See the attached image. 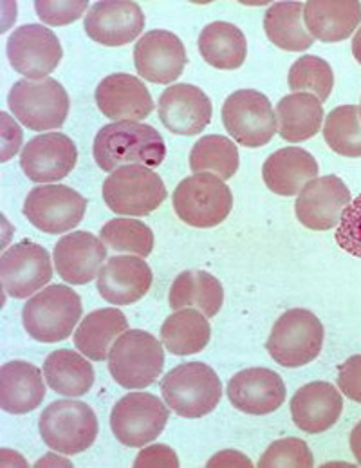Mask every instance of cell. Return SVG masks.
Returning <instances> with one entry per match:
<instances>
[{"label": "cell", "instance_id": "6da1fadb", "mask_svg": "<svg viewBox=\"0 0 361 468\" xmlns=\"http://www.w3.org/2000/svg\"><path fill=\"white\" fill-rule=\"evenodd\" d=\"M92 154L105 172H114L127 165L155 168L166 157V145L163 136L146 123L114 122L96 134Z\"/></svg>", "mask_w": 361, "mask_h": 468}, {"label": "cell", "instance_id": "7a4b0ae2", "mask_svg": "<svg viewBox=\"0 0 361 468\" xmlns=\"http://www.w3.org/2000/svg\"><path fill=\"white\" fill-rule=\"evenodd\" d=\"M161 394L177 416L197 420L216 410L222 398V384L210 366L188 362L174 367L163 378Z\"/></svg>", "mask_w": 361, "mask_h": 468}, {"label": "cell", "instance_id": "3957f363", "mask_svg": "<svg viewBox=\"0 0 361 468\" xmlns=\"http://www.w3.org/2000/svg\"><path fill=\"white\" fill-rule=\"evenodd\" d=\"M7 105L22 125L37 133L60 129L69 114L68 90L53 79L16 81L7 94Z\"/></svg>", "mask_w": 361, "mask_h": 468}, {"label": "cell", "instance_id": "277c9868", "mask_svg": "<svg viewBox=\"0 0 361 468\" xmlns=\"http://www.w3.org/2000/svg\"><path fill=\"white\" fill-rule=\"evenodd\" d=\"M165 366L161 342L142 329L125 331L111 347L109 371L125 389L150 388Z\"/></svg>", "mask_w": 361, "mask_h": 468}, {"label": "cell", "instance_id": "5b68a950", "mask_svg": "<svg viewBox=\"0 0 361 468\" xmlns=\"http://www.w3.org/2000/svg\"><path fill=\"white\" fill-rule=\"evenodd\" d=\"M177 218L194 229H214L233 208V194L216 174H194L183 179L172 199Z\"/></svg>", "mask_w": 361, "mask_h": 468}, {"label": "cell", "instance_id": "8992f818", "mask_svg": "<svg viewBox=\"0 0 361 468\" xmlns=\"http://www.w3.org/2000/svg\"><path fill=\"white\" fill-rule=\"evenodd\" d=\"M324 335V325L314 313L292 308L275 322L266 349L282 367H303L322 353Z\"/></svg>", "mask_w": 361, "mask_h": 468}, {"label": "cell", "instance_id": "52a82bcc", "mask_svg": "<svg viewBox=\"0 0 361 468\" xmlns=\"http://www.w3.org/2000/svg\"><path fill=\"white\" fill-rule=\"evenodd\" d=\"M81 318V299L71 288L55 284L31 297L24 310L22 322L29 336L44 344H55L71 336Z\"/></svg>", "mask_w": 361, "mask_h": 468}, {"label": "cell", "instance_id": "ba28073f", "mask_svg": "<svg viewBox=\"0 0 361 468\" xmlns=\"http://www.w3.org/2000/svg\"><path fill=\"white\" fill-rule=\"evenodd\" d=\"M40 436L51 451L76 456L96 441L98 418L83 401L60 399L46 407L40 414Z\"/></svg>", "mask_w": 361, "mask_h": 468}, {"label": "cell", "instance_id": "9c48e42d", "mask_svg": "<svg viewBox=\"0 0 361 468\" xmlns=\"http://www.w3.org/2000/svg\"><path fill=\"white\" fill-rule=\"evenodd\" d=\"M101 192L112 212L134 218L152 214L168 196L163 179L144 165L116 168L105 179Z\"/></svg>", "mask_w": 361, "mask_h": 468}, {"label": "cell", "instance_id": "30bf717a", "mask_svg": "<svg viewBox=\"0 0 361 468\" xmlns=\"http://www.w3.org/2000/svg\"><path fill=\"white\" fill-rule=\"evenodd\" d=\"M222 122L231 138L248 149L268 145L279 129L271 101L253 89H240L226 98Z\"/></svg>", "mask_w": 361, "mask_h": 468}, {"label": "cell", "instance_id": "8fae6325", "mask_svg": "<svg viewBox=\"0 0 361 468\" xmlns=\"http://www.w3.org/2000/svg\"><path fill=\"white\" fill-rule=\"evenodd\" d=\"M168 407L154 394H125L111 412V429L120 443L140 449L161 436L168 423Z\"/></svg>", "mask_w": 361, "mask_h": 468}, {"label": "cell", "instance_id": "7c38bea8", "mask_svg": "<svg viewBox=\"0 0 361 468\" xmlns=\"http://www.w3.org/2000/svg\"><path fill=\"white\" fill-rule=\"evenodd\" d=\"M87 210L81 194L66 185H40L29 190L24 201V216L46 234H66L76 229Z\"/></svg>", "mask_w": 361, "mask_h": 468}, {"label": "cell", "instance_id": "4fadbf2b", "mask_svg": "<svg viewBox=\"0 0 361 468\" xmlns=\"http://www.w3.org/2000/svg\"><path fill=\"white\" fill-rule=\"evenodd\" d=\"M5 48L11 68L27 80L49 77L64 55L58 37L40 24H27L15 29Z\"/></svg>", "mask_w": 361, "mask_h": 468}, {"label": "cell", "instance_id": "5bb4252c", "mask_svg": "<svg viewBox=\"0 0 361 468\" xmlns=\"http://www.w3.org/2000/svg\"><path fill=\"white\" fill-rule=\"evenodd\" d=\"M0 279L4 292L13 299H27L53 279L51 257L44 246L20 240L0 257Z\"/></svg>", "mask_w": 361, "mask_h": 468}, {"label": "cell", "instance_id": "9a60e30c", "mask_svg": "<svg viewBox=\"0 0 361 468\" xmlns=\"http://www.w3.org/2000/svg\"><path fill=\"white\" fill-rule=\"evenodd\" d=\"M351 203V190L338 176L316 177L303 186L294 203L298 221L309 229L325 232L340 223Z\"/></svg>", "mask_w": 361, "mask_h": 468}, {"label": "cell", "instance_id": "2e32d148", "mask_svg": "<svg viewBox=\"0 0 361 468\" xmlns=\"http://www.w3.org/2000/svg\"><path fill=\"white\" fill-rule=\"evenodd\" d=\"M85 33L101 46L120 48L136 40L144 29V15L136 2H96L85 20Z\"/></svg>", "mask_w": 361, "mask_h": 468}, {"label": "cell", "instance_id": "e0dca14e", "mask_svg": "<svg viewBox=\"0 0 361 468\" xmlns=\"http://www.w3.org/2000/svg\"><path fill=\"white\" fill-rule=\"evenodd\" d=\"M214 107L210 98L196 85L175 83L159 98V120L179 136L201 134L212 122Z\"/></svg>", "mask_w": 361, "mask_h": 468}, {"label": "cell", "instance_id": "ac0fdd59", "mask_svg": "<svg viewBox=\"0 0 361 468\" xmlns=\"http://www.w3.org/2000/svg\"><path fill=\"white\" fill-rule=\"evenodd\" d=\"M186 49L177 35L166 29L144 33L134 48V64L140 77L152 83H172L185 71Z\"/></svg>", "mask_w": 361, "mask_h": 468}, {"label": "cell", "instance_id": "d6986e66", "mask_svg": "<svg viewBox=\"0 0 361 468\" xmlns=\"http://www.w3.org/2000/svg\"><path fill=\"white\" fill-rule=\"evenodd\" d=\"M78 149L69 136L48 133L33 138L20 154L24 174L35 183H55L68 177L76 166Z\"/></svg>", "mask_w": 361, "mask_h": 468}, {"label": "cell", "instance_id": "ffe728a7", "mask_svg": "<svg viewBox=\"0 0 361 468\" xmlns=\"http://www.w3.org/2000/svg\"><path fill=\"white\" fill-rule=\"evenodd\" d=\"M231 405L246 414L264 416L282 407L286 386L279 373L266 367H251L237 373L228 384Z\"/></svg>", "mask_w": 361, "mask_h": 468}, {"label": "cell", "instance_id": "44dd1931", "mask_svg": "<svg viewBox=\"0 0 361 468\" xmlns=\"http://www.w3.org/2000/svg\"><path fill=\"white\" fill-rule=\"evenodd\" d=\"M152 270L142 257L116 255L103 264L96 286L100 295L114 306L142 301L152 286Z\"/></svg>", "mask_w": 361, "mask_h": 468}, {"label": "cell", "instance_id": "7402d4cb", "mask_svg": "<svg viewBox=\"0 0 361 468\" xmlns=\"http://www.w3.org/2000/svg\"><path fill=\"white\" fill-rule=\"evenodd\" d=\"M55 266L58 275L74 286L94 281L107 259L105 242L89 232L64 235L55 246Z\"/></svg>", "mask_w": 361, "mask_h": 468}, {"label": "cell", "instance_id": "603a6c76", "mask_svg": "<svg viewBox=\"0 0 361 468\" xmlns=\"http://www.w3.org/2000/svg\"><path fill=\"white\" fill-rule=\"evenodd\" d=\"M96 103L114 122H138L154 111V100L146 85L127 73H116L101 80L96 87Z\"/></svg>", "mask_w": 361, "mask_h": 468}, {"label": "cell", "instance_id": "cb8c5ba5", "mask_svg": "<svg viewBox=\"0 0 361 468\" xmlns=\"http://www.w3.org/2000/svg\"><path fill=\"white\" fill-rule=\"evenodd\" d=\"M342 410V394L327 382H311L296 390L291 399L292 423L309 434L325 432L334 427Z\"/></svg>", "mask_w": 361, "mask_h": 468}, {"label": "cell", "instance_id": "d4e9b609", "mask_svg": "<svg viewBox=\"0 0 361 468\" xmlns=\"http://www.w3.org/2000/svg\"><path fill=\"white\" fill-rule=\"evenodd\" d=\"M303 20L313 38L322 42H342L361 24V2L309 0L303 5Z\"/></svg>", "mask_w": 361, "mask_h": 468}, {"label": "cell", "instance_id": "484cf974", "mask_svg": "<svg viewBox=\"0 0 361 468\" xmlns=\"http://www.w3.org/2000/svg\"><path fill=\"white\" fill-rule=\"evenodd\" d=\"M44 375L24 360H13L0 369V407L7 414H27L46 398Z\"/></svg>", "mask_w": 361, "mask_h": 468}, {"label": "cell", "instance_id": "4316f807", "mask_svg": "<svg viewBox=\"0 0 361 468\" xmlns=\"http://www.w3.org/2000/svg\"><path fill=\"white\" fill-rule=\"evenodd\" d=\"M320 166L313 154L303 149H281L266 159L262 177L266 186L277 196L291 197L303 190L307 183L316 179Z\"/></svg>", "mask_w": 361, "mask_h": 468}, {"label": "cell", "instance_id": "83f0119b", "mask_svg": "<svg viewBox=\"0 0 361 468\" xmlns=\"http://www.w3.org/2000/svg\"><path fill=\"white\" fill-rule=\"evenodd\" d=\"M127 316L116 308L89 313L74 331V346L89 360L103 362L109 358L114 342L127 331Z\"/></svg>", "mask_w": 361, "mask_h": 468}, {"label": "cell", "instance_id": "f1b7e54d", "mask_svg": "<svg viewBox=\"0 0 361 468\" xmlns=\"http://www.w3.org/2000/svg\"><path fill=\"white\" fill-rule=\"evenodd\" d=\"M279 134L289 144H300L318 134L324 122L322 101L309 92H292L277 103Z\"/></svg>", "mask_w": 361, "mask_h": 468}, {"label": "cell", "instance_id": "f546056e", "mask_svg": "<svg viewBox=\"0 0 361 468\" xmlns=\"http://www.w3.org/2000/svg\"><path fill=\"white\" fill-rule=\"evenodd\" d=\"M168 303L172 310L197 308L205 316L212 318L220 312L224 303V290L212 273L203 270H188L175 277Z\"/></svg>", "mask_w": 361, "mask_h": 468}, {"label": "cell", "instance_id": "4dcf8cb0", "mask_svg": "<svg viewBox=\"0 0 361 468\" xmlns=\"http://www.w3.org/2000/svg\"><path fill=\"white\" fill-rule=\"evenodd\" d=\"M199 53L212 68L239 69L248 57L244 33L229 22H212L199 35Z\"/></svg>", "mask_w": 361, "mask_h": 468}, {"label": "cell", "instance_id": "1f68e13d", "mask_svg": "<svg viewBox=\"0 0 361 468\" xmlns=\"http://www.w3.org/2000/svg\"><path fill=\"white\" fill-rule=\"evenodd\" d=\"M44 377L51 389L58 394L78 398L94 386V369L85 355L71 349L53 351L44 364Z\"/></svg>", "mask_w": 361, "mask_h": 468}, {"label": "cell", "instance_id": "d6a6232c", "mask_svg": "<svg viewBox=\"0 0 361 468\" xmlns=\"http://www.w3.org/2000/svg\"><path fill=\"white\" fill-rule=\"evenodd\" d=\"M212 336L208 316L199 310H177L170 314L161 327L165 347L175 356L201 353Z\"/></svg>", "mask_w": 361, "mask_h": 468}, {"label": "cell", "instance_id": "836d02e7", "mask_svg": "<svg viewBox=\"0 0 361 468\" xmlns=\"http://www.w3.org/2000/svg\"><path fill=\"white\" fill-rule=\"evenodd\" d=\"M264 31L277 48L284 51H305L314 38L303 27L302 2H277L264 15Z\"/></svg>", "mask_w": 361, "mask_h": 468}, {"label": "cell", "instance_id": "e575fe53", "mask_svg": "<svg viewBox=\"0 0 361 468\" xmlns=\"http://www.w3.org/2000/svg\"><path fill=\"white\" fill-rule=\"evenodd\" d=\"M190 168L194 174L214 172L222 181L231 179L239 170V151L226 136H203L192 147Z\"/></svg>", "mask_w": 361, "mask_h": 468}, {"label": "cell", "instance_id": "d590c367", "mask_svg": "<svg viewBox=\"0 0 361 468\" xmlns=\"http://www.w3.org/2000/svg\"><path fill=\"white\" fill-rule=\"evenodd\" d=\"M327 145L340 156L361 157V116L356 105H342L329 112L324 125Z\"/></svg>", "mask_w": 361, "mask_h": 468}, {"label": "cell", "instance_id": "8d00e7d4", "mask_svg": "<svg viewBox=\"0 0 361 468\" xmlns=\"http://www.w3.org/2000/svg\"><path fill=\"white\" fill-rule=\"evenodd\" d=\"M288 81L291 90H309L324 103L333 92L334 73L329 62H325L324 58L303 55L289 69Z\"/></svg>", "mask_w": 361, "mask_h": 468}, {"label": "cell", "instance_id": "74e56055", "mask_svg": "<svg viewBox=\"0 0 361 468\" xmlns=\"http://www.w3.org/2000/svg\"><path fill=\"white\" fill-rule=\"evenodd\" d=\"M100 235L105 246L116 251L148 257L154 250V234L142 221L125 219V218L112 219L101 229Z\"/></svg>", "mask_w": 361, "mask_h": 468}, {"label": "cell", "instance_id": "f35d334b", "mask_svg": "<svg viewBox=\"0 0 361 468\" xmlns=\"http://www.w3.org/2000/svg\"><path fill=\"white\" fill-rule=\"evenodd\" d=\"M314 458L309 445L298 438H284L268 447L259 467H313Z\"/></svg>", "mask_w": 361, "mask_h": 468}, {"label": "cell", "instance_id": "ab89813d", "mask_svg": "<svg viewBox=\"0 0 361 468\" xmlns=\"http://www.w3.org/2000/svg\"><path fill=\"white\" fill-rule=\"evenodd\" d=\"M334 239L344 251L361 259V194L344 210Z\"/></svg>", "mask_w": 361, "mask_h": 468}, {"label": "cell", "instance_id": "60d3db41", "mask_svg": "<svg viewBox=\"0 0 361 468\" xmlns=\"http://www.w3.org/2000/svg\"><path fill=\"white\" fill-rule=\"evenodd\" d=\"M85 0L78 2H49V0H37L35 9L44 24L49 26H68L76 22L87 9Z\"/></svg>", "mask_w": 361, "mask_h": 468}, {"label": "cell", "instance_id": "b9f144b4", "mask_svg": "<svg viewBox=\"0 0 361 468\" xmlns=\"http://www.w3.org/2000/svg\"><path fill=\"white\" fill-rule=\"evenodd\" d=\"M338 388L349 399L361 403V355L347 358L338 367Z\"/></svg>", "mask_w": 361, "mask_h": 468}, {"label": "cell", "instance_id": "7bdbcfd3", "mask_svg": "<svg viewBox=\"0 0 361 468\" xmlns=\"http://www.w3.org/2000/svg\"><path fill=\"white\" fill-rule=\"evenodd\" d=\"M134 467H179V458L166 445H152L140 452Z\"/></svg>", "mask_w": 361, "mask_h": 468}, {"label": "cell", "instance_id": "ee69618b", "mask_svg": "<svg viewBox=\"0 0 361 468\" xmlns=\"http://www.w3.org/2000/svg\"><path fill=\"white\" fill-rule=\"evenodd\" d=\"M2 120V163L15 156L22 145V129L9 118L7 112L0 114Z\"/></svg>", "mask_w": 361, "mask_h": 468}, {"label": "cell", "instance_id": "f6af8a7d", "mask_svg": "<svg viewBox=\"0 0 361 468\" xmlns=\"http://www.w3.org/2000/svg\"><path fill=\"white\" fill-rule=\"evenodd\" d=\"M253 467V463L237 451H222L208 462V467Z\"/></svg>", "mask_w": 361, "mask_h": 468}, {"label": "cell", "instance_id": "bcb514c9", "mask_svg": "<svg viewBox=\"0 0 361 468\" xmlns=\"http://www.w3.org/2000/svg\"><path fill=\"white\" fill-rule=\"evenodd\" d=\"M351 451L356 462L361 465V421L353 429L351 432Z\"/></svg>", "mask_w": 361, "mask_h": 468}, {"label": "cell", "instance_id": "7dc6e473", "mask_svg": "<svg viewBox=\"0 0 361 468\" xmlns=\"http://www.w3.org/2000/svg\"><path fill=\"white\" fill-rule=\"evenodd\" d=\"M353 55L361 64V27L356 31V35L353 38Z\"/></svg>", "mask_w": 361, "mask_h": 468}, {"label": "cell", "instance_id": "c3c4849f", "mask_svg": "<svg viewBox=\"0 0 361 468\" xmlns=\"http://www.w3.org/2000/svg\"><path fill=\"white\" fill-rule=\"evenodd\" d=\"M46 462H51V463H66V465H69V462H66V460H60V458H48V460H40V462L37 463V467H42Z\"/></svg>", "mask_w": 361, "mask_h": 468}, {"label": "cell", "instance_id": "681fc988", "mask_svg": "<svg viewBox=\"0 0 361 468\" xmlns=\"http://www.w3.org/2000/svg\"><path fill=\"white\" fill-rule=\"evenodd\" d=\"M360 116H361V105H360Z\"/></svg>", "mask_w": 361, "mask_h": 468}]
</instances>
